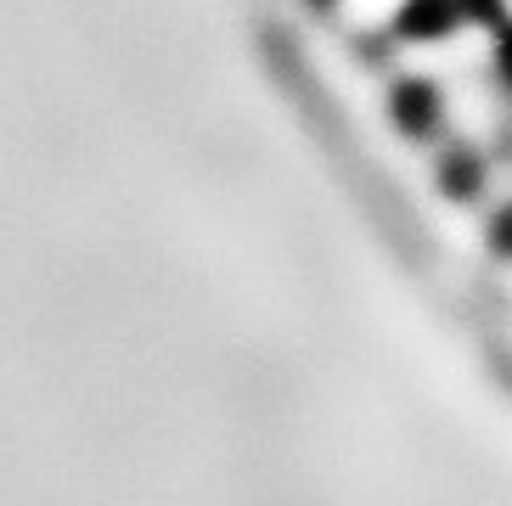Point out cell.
<instances>
[{"label":"cell","mask_w":512,"mask_h":506,"mask_svg":"<svg viewBox=\"0 0 512 506\" xmlns=\"http://www.w3.org/2000/svg\"><path fill=\"white\" fill-rule=\"evenodd\" d=\"M406 6L411 0H338V17H344L355 34H377V29H389Z\"/></svg>","instance_id":"1"}]
</instances>
